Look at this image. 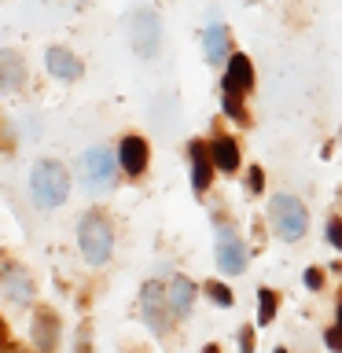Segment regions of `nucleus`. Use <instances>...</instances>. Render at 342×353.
I'll return each mask as SVG.
<instances>
[{"label":"nucleus","mask_w":342,"mask_h":353,"mask_svg":"<svg viewBox=\"0 0 342 353\" xmlns=\"http://www.w3.org/2000/svg\"><path fill=\"white\" fill-rule=\"evenodd\" d=\"M192 302H195L192 280H188V276H173V280H170V305H173V313L184 316L188 309H192Z\"/></svg>","instance_id":"obj_15"},{"label":"nucleus","mask_w":342,"mask_h":353,"mask_svg":"<svg viewBox=\"0 0 342 353\" xmlns=\"http://www.w3.org/2000/svg\"><path fill=\"white\" fill-rule=\"evenodd\" d=\"M118 159H121V165H125L129 176L143 173V170H148V143H143L140 137H125V140H121Z\"/></svg>","instance_id":"obj_11"},{"label":"nucleus","mask_w":342,"mask_h":353,"mask_svg":"<svg viewBox=\"0 0 342 353\" xmlns=\"http://www.w3.org/2000/svg\"><path fill=\"white\" fill-rule=\"evenodd\" d=\"M66 195H70V173L59 162H41L33 170V199L44 210H52V206H63Z\"/></svg>","instance_id":"obj_1"},{"label":"nucleus","mask_w":342,"mask_h":353,"mask_svg":"<svg viewBox=\"0 0 342 353\" xmlns=\"http://www.w3.org/2000/svg\"><path fill=\"white\" fill-rule=\"evenodd\" d=\"M81 170H85V184L88 188H110L114 184V154H110L107 148L85 151Z\"/></svg>","instance_id":"obj_6"},{"label":"nucleus","mask_w":342,"mask_h":353,"mask_svg":"<svg viewBox=\"0 0 342 353\" xmlns=\"http://www.w3.org/2000/svg\"><path fill=\"white\" fill-rule=\"evenodd\" d=\"M203 353H221V350H217V346H206V350H203Z\"/></svg>","instance_id":"obj_26"},{"label":"nucleus","mask_w":342,"mask_h":353,"mask_svg":"<svg viewBox=\"0 0 342 353\" xmlns=\"http://www.w3.org/2000/svg\"><path fill=\"white\" fill-rule=\"evenodd\" d=\"M239 346H243V353L254 350V335H250V331H243V335H239Z\"/></svg>","instance_id":"obj_24"},{"label":"nucleus","mask_w":342,"mask_h":353,"mask_svg":"<svg viewBox=\"0 0 342 353\" xmlns=\"http://www.w3.org/2000/svg\"><path fill=\"white\" fill-rule=\"evenodd\" d=\"M0 151H11V140L4 137V118H0Z\"/></svg>","instance_id":"obj_25"},{"label":"nucleus","mask_w":342,"mask_h":353,"mask_svg":"<svg viewBox=\"0 0 342 353\" xmlns=\"http://www.w3.org/2000/svg\"><path fill=\"white\" fill-rule=\"evenodd\" d=\"M250 85H254V66L247 55H232L228 59V74H225V81H221V88L232 96H243V92H250Z\"/></svg>","instance_id":"obj_8"},{"label":"nucleus","mask_w":342,"mask_h":353,"mask_svg":"<svg viewBox=\"0 0 342 353\" xmlns=\"http://www.w3.org/2000/svg\"><path fill=\"white\" fill-rule=\"evenodd\" d=\"M258 294H261V324H269V320L276 316L280 298H276V291H269V287H265V291H258Z\"/></svg>","instance_id":"obj_18"},{"label":"nucleus","mask_w":342,"mask_h":353,"mask_svg":"<svg viewBox=\"0 0 342 353\" xmlns=\"http://www.w3.org/2000/svg\"><path fill=\"white\" fill-rule=\"evenodd\" d=\"M4 287H8V294L15 298L19 305H26L33 298V280L19 269V265H8V269H4Z\"/></svg>","instance_id":"obj_14"},{"label":"nucleus","mask_w":342,"mask_h":353,"mask_svg":"<svg viewBox=\"0 0 342 353\" xmlns=\"http://www.w3.org/2000/svg\"><path fill=\"white\" fill-rule=\"evenodd\" d=\"M217 265H221V272H228V276L243 272V265H247V247L239 243V236L232 228L217 232Z\"/></svg>","instance_id":"obj_7"},{"label":"nucleus","mask_w":342,"mask_h":353,"mask_svg":"<svg viewBox=\"0 0 342 353\" xmlns=\"http://www.w3.org/2000/svg\"><path fill=\"white\" fill-rule=\"evenodd\" d=\"M129 41L140 59H151L159 52V15L151 8H137L129 15Z\"/></svg>","instance_id":"obj_4"},{"label":"nucleus","mask_w":342,"mask_h":353,"mask_svg":"<svg viewBox=\"0 0 342 353\" xmlns=\"http://www.w3.org/2000/svg\"><path fill=\"white\" fill-rule=\"evenodd\" d=\"M26 81V63L15 52H0V92H15Z\"/></svg>","instance_id":"obj_12"},{"label":"nucleus","mask_w":342,"mask_h":353,"mask_svg":"<svg viewBox=\"0 0 342 353\" xmlns=\"http://www.w3.org/2000/svg\"><path fill=\"white\" fill-rule=\"evenodd\" d=\"M305 283L313 287V291H316V287H324V272H320V269H309V272H305Z\"/></svg>","instance_id":"obj_22"},{"label":"nucleus","mask_w":342,"mask_h":353,"mask_svg":"<svg viewBox=\"0 0 342 353\" xmlns=\"http://www.w3.org/2000/svg\"><path fill=\"white\" fill-rule=\"evenodd\" d=\"M192 184H195V192H206L210 181H214V154H206V143H192Z\"/></svg>","instance_id":"obj_10"},{"label":"nucleus","mask_w":342,"mask_h":353,"mask_svg":"<svg viewBox=\"0 0 342 353\" xmlns=\"http://www.w3.org/2000/svg\"><path fill=\"white\" fill-rule=\"evenodd\" d=\"M214 162H217V170H225V173H232V170H239V148H236V140H228V137H217V143H214Z\"/></svg>","instance_id":"obj_16"},{"label":"nucleus","mask_w":342,"mask_h":353,"mask_svg":"<svg viewBox=\"0 0 342 353\" xmlns=\"http://www.w3.org/2000/svg\"><path fill=\"white\" fill-rule=\"evenodd\" d=\"M272 225H276V232H280L283 239H291V243L302 239V236H305V225H309L302 199H294V195H276V203H272Z\"/></svg>","instance_id":"obj_3"},{"label":"nucleus","mask_w":342,"mask_h":353,"mask_svg":"<svg viewBox=\"0 0 342 353\" xmlns=\"http://www.w3.org/2000/svg\"><path fill=\"white\" fill-rule=\"evenodd\" d=\"M276 353H287V350H276Z\"/></svg>","instance_id":"obj_29"},{"label":"nucleus","mask_w":342,"mask_h":353,"mask_svg":"<svg viewBox=\"0 0 342 353\" xmlns=\"http://www.w3.org/2000/svg\"><path fill=\"white\" fill-rule=\"evenodd\" d=\"M33 342H37L41 353H52L59 346V316H55L52 309H41V313L33 316Z\"/></svg>","instance_id":"obj_9"},{"label":"nucleus","mask_w":342,"mask_h":353,"mask_svg":"<svg viewBox=\"0 0 342 353\" xmlns=\"http://www.w3.org/2000/svg\"><path fill=\"white\" fill-rule=\"evenodd\" d=\"M0 342H4V324H0Z\"/></svg>","instance_id":"obj_27"},{"label":"nucleus","mask_w":342,"mask_h":353,"mask_svg":"<svg viewBox=\"0 0 342 353\" xmlns=\"http://www.w3.org/2000/svg\"><path fill=\"white\" fill-rule=\"evenodd\" d=\"M11 353H22V350H19V346H11Z\"/></svg>","instance_id":"obj_28"},{"label":"nucleus","mask_w":342,"mask_h":353,"mask_svg":"<svg viewBox=\"0 0 342 353\" xmlns=\"http://www.w3.org/2000/svg\"><path fill=\"white\" fill-rule=\"evenodd\" d=\"M247 176H250V192H261V184H265V181H261V170H258V165H250V173H247Z\"/></svg>","instance_id":"obj_23"},{"label":"nucleus","mask_w":342,"mask_h":353,"mask_svg":"<svg viewBox=\"0 0 342 353\" xmlns=\"http://www.w3.org/2000/svg\"><path fill=\"white\" fill-rule=\"evenodd\" d=\"M143 316H148V324L154 327V331H170L173 327V305H170V294H165V287H159V283H143Z\"/></svg>","instance_id":"obj_5"},{"label":"nucleus","mask_w":342,"mask_h":353,"mask_svg":"<svg viewBox=\"0 0 342 353\" xmlns=\"http://www.w3.org/2000/svg\"><path fill=\"white\" fill-rule=\"evenodd\" d=\"M206 294L214 298L217 305H232V291H228L225 283H217V280H214V283H206Z\"/></svg>","instance_id":"obj_19"},{"label":"nucleus","mask_w":342,"mask_h":353,"mask_svg":"<svg viewBox=\"0 0 342 353\" xmlns=\"http://www.w3.org/2000/svg\"><path fill=\"white\" fill-rule=\"evenodd\" d=\"M328 239L342 250V221H331V225H328Z\"/></svg>","instance_id":"obj_21"},{"label":"nucleus","mask_w":342,"mask_h":353,"mask_svg":"<svg viewBox=\"0 0 342 353\" xmlns=\"http://www.w3.org/2000/svg\"><path fill=\"white\" fill-rule=\"evenodd\" d=\"M225 110H228V118H236V121H247V110H243V103H239V96H232V92H225Z\"/></svg>","instance_id":"obj_20"},{"label":"nucleus","mask_w":342,"mask_h":353,"mask_svg":"<svg viewBox=\"0 0 342 353\" xmlns=\"http://www.w3.org/2000/svg\"><path fill=\"white\" fill-rule=\"evenodd\" d=\"M77 236H81V250H85V258L92 261V265H103L110 258L114 236H110V225L99 214H88L81 221V228H77Z\"/></svg>","instance_id":"obj_2"},{"label":"nucleus","mask_w":342,"mask_h":353,"mask_svg":"<svg viewBox=\"0 0 342 353\" xmlns=\"http://www.w3.org/2000/svg\"><path fill=\"white\" fill-rule=\"evenodd\" d=\"M48 70L63 81H70V77H81V59L66 48H48Z\"/></svg>","instance_id":"obj_13"},{"label":"nucleus","mask_w":342,"mask_h":353,"mask_svg":"<svg viewBox=\"0 0 342 353\" xmlns=\"http://www.w3.org/2000/svg\"><path fill=\"white\" fill-rule=\"evenodd\" d=\"M203 48H206V59L210 63L225 59V52H228V30L225 26H210L206 37H203Z\"/></svg>","instance_id":"obj_17"}]
</instances>
